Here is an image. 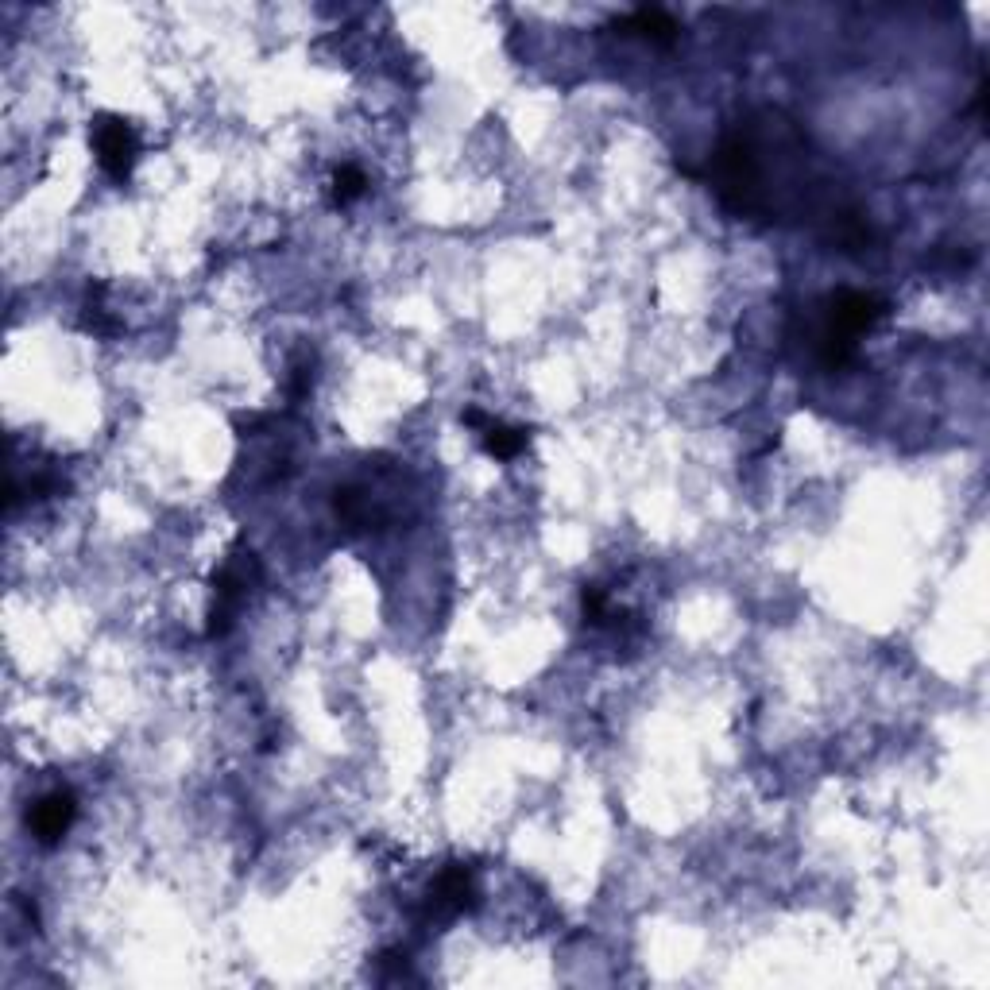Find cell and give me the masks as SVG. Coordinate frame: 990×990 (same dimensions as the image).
I'll use <instances>...</instances> for the list:
<instances>
[{"label": "cell", "mask_w": 990, "mask_h": 990, "mask_svg": "<svg viewBox=\"0 0 990 990\" xmlns=\"http://www.w3.org/2000/svg\"><path fill=\"white\" fill-rule=\"evenodd\" d=\"M93 144H97V163L105 167V175L124 182L132 175V163H136V136L132 128L117 117H105L93 124Z\"/></svg>", "instance_id": "1"}, {"label": "cell", "mask_w": 990, "mask_h": 990, "mask_svg": "<svg viewBox=\"0 0 990 990\" xmlns=\"http://www.w3.org/2000/svg\"><path fill=\"white\" fill-rule=\"evenodd\" d=\"M74 816H78L74 797H70V793H51V797H43V801L31 809V832H35L39 844H59L62 836L70 832Z\"/></svg>", "instance_id": "2"}, {"label": "cell", "mask_w": 990, "mask_h": 990, "mask_svg": "<svg viewBox=\"0 0 990 990\" xmlns=\"http://www.w3.org/2000/svg\"><path fill=\"white\" fill-rule=\"evenodd\" d=\"M472 902V874L465 867H449V871L437 878V886L430 890V902L426 913L434 921H449L457 913H465V905Z\"/></svg>", "instance_id": "3"}, {"label": "cell", "mask_w": 990, "mask_h": 990, "mask_svg": "<svg viewBox=\"0 0 990 990\" xmlns=\"http://www.w3.org/2000/svg\"><path fill=\"white\" fill-rule=\"evenodd\" d=\"M623 28L635 31V35H646L654 43H670L673 35H677V24H673L666 12H658V8H639Z\"/></svg>", "instance_id": "4"}, {"label": "cell", "mask_w": 990, "mask_h": 990, "mask_svg": "<svg viewBox=\"0 0 990 990\" xmlns=\"http://www.w3.org/2000/svg\"><path fill=\"white\" fill-rule=\"evenodd\" d=\"M484 449L499 457V461H511V457H519L526 449V430H515V426H499L492 422L488 430H484Z\"/></svg>", "instance_id": "5"}, {"label": "cell", "mask_w": 990, "mask_h": 990, "mask_svg": "<svg viewBox=\"0 0 990 990\" xmlns=\"http://www.w3.org/2000/svg\"><path fill=\"white\" fill-rule=\"evenodd\" d=\"M364 194V171L360 167H341L337 178H333V202L349 205Z\"/></svg>", "instance_id": "6"}, {"label": "cell", "mask_w": 990, "mask_h": 990, "mask_svg": "<svg viewBox=\"0 0 990 990\" xmlns=\"http://www.w3.org/2000/svg\"><path fill=\"white\" fill-rule=\"evenodd\" d=\"M581 608H584V619H588L592 627L608 623V615H612V608H608V600H604V592H600V588H584Z\"/></svg>", "instance_id": "7"}]
</instances>
